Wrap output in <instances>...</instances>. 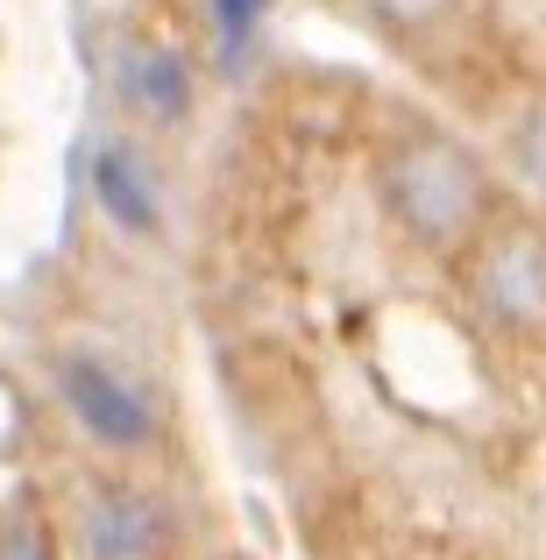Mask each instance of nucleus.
Masks as SVG:
<instances>
[{
    "label": "nucleus",
    "mask_w": 546,
    "mask_h": 560,
    "mask_svg": "<svg viewBox=\"0 0 546 560\" xmlns=\"http://www.w3.org/2000/svg\"><path fill=\"white\" fill-rule=\"evenodd\" d=\"M0 560H57V547L43 525H8L0 533Z\"/></svg>",
    "instance_id": "obj_9"
},
{
    "label": "nucleus",
    "mask_w": 546,
    "mask_h": 560,
    "mask_svg": "<svg viewBox=\"0 0 546 560\" xmlns=\"http://www.w3.org/2000/svg\"><path fill=\"white\" fill-rule=\"evenodd\" d=\"M376 191L391 228L426 256H462L490 228V206H497L483 156L448 128H405L376 156Z\"/></svg>",
    "instance_id": "obj_1"
},
{
    "label": "nucleus",
    "mask_w": 546,
    "mask_h": 560,
    "mask_svg": "<svg viewBox=\"0 0 546 560\" xmlns=\"http://www.w3.org/2000/svg\"><path fill=\"white\" fill-rule=\"evenodd\" d=\"M263 8H270V0H213V22H220V36H228V43H242L248 28L263 22Z\"/></svg>",
    "instance_id": "obj_10"
},
{
    "label": "nucleus",
    "mask_w": 546,
    "mask_h": 560,
    "mask_svg": "<svg viewBox=\"0 0 546 560\" xmlns=\"http://www.w3.org/2000/svg\"><path fill=\"white\" fill-rule=\"evenodd\" d=\"M85 178H93V206L121 234L150 242V234L164 228V191H156V171H150V156H142L136 142H121V136L100 142L93 164H85Z\"/></svg>",
    "instance_id": "obj_5"
},
{
    "label": "nucleus",
    "mask_w": 546,
    "mask_h": 560,
    "mask_svg": "<svg viewBox=\"0 0 546 560\" xmlns=\"http://www.w3.org/2000/svg\"><path fill=\"white\" fill-rule=\"evenodd\" d=\"M114 85H121L128 114H142L150 128H185V114H191V65L171 50V43H121Z\"/></svg>",
    "instance_id": "obj_6"
},
{
    "label": "nucleus",
    "mask_w": 546,
    "mask_h": 560,
    "mask_svg": "<svg viewBox=\"0 0 546 560\" xmlns=\"http://www.w3.org/2000/svg\"><path fill=\"white\" fill-rule=\"evenodd\" d=\"M511 164H519V178L546 199V85L519 107V121H511Z\"/></svg>",
    "instance_id": "obj_7"
},
{
    "label": "nucleus",
    "mask_w": 546,
    "mask_h": 560,
    "mask_svg": "<svg viewBox=\"0 0 546 560\" xmlns=\"http://www.w3.org/2000/svg\"><path fill=\"white\" fill-rule=\"evenodd\" d=\"M462 291L483 327L504 341H546V228L539 220H490L462 248Z\"/></svg>",
    "instance_id": "obj_2"
},
{
    "label": "nucleus",
    "mask_w": 546,
    "mask_h": 560,
    "mask_svg": "<svg viewBox=\"0 0 546 560\" xmlns=\"http://www.w3.org/2000/svg\"><path fill=\"white\" fill-rule=\"evenodd\" d=\"M362 8H369V22H376L383 36L419 43V36H433V28L454 14V0H362Z\"/></svg>",
    "instance_id": "obj_8"
},
{
    "label": "nucleus",
    "mask_w": 546,
    "mask_h": 560,
    "mask_svg": "<svg viewBox=\"0 0 546 560\" xmlns=\"http://www.w3.org/2000/svg\"><path fill=\"white\" fill-rule=\"evenodd\" d=\"M171 518L136 482H93L85 490V560H164Z\"/></svg>",
    "instance_id": "obj_4"
},
{
    "label": "nucleus",
    "mask_w": 546,
    "mask_h": 560,
    "mask_svg": "<svg viewBox=\"0 0 546 560\" xmlns=\"http://www.w3.org/2000/svg\"><path fill=\"white\" fill-rule=\"evenodd\" d=\"M57 397H65V411L79 419V433L100 440L107 454H136V447L156 440V397L142 390L121 362L93 355V348L57 355Z\"/></svg>",
    "instance_id": "obj_3"
}]
</instances>
